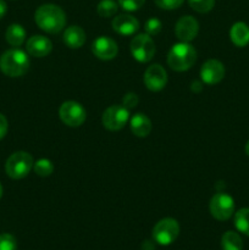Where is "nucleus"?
<instances>
[{"label": "nucleus", "mask_w": 249, "mask_h": 250, "mask_svg": "<svg viewBox=\"0 0 249 250\" xmlns=\"http://www.w3.org/2000/svg\"><path fill=\"white\" fill-rule=\"evenodd\" d=\"M34 20L39 28L48 33L55 34L62 31L65 27L66 14L58 5L44 4L37 9Z\"/></svg>", "instance_id": "obj_1"}, {"label": "nucleus", "mask_w": 249, "mask_h": 250, "mask_svg": "<svg viewBox=\"0 0 249 250\" xmlns=\"http://www.w3.org/2000/svg\"><path fill=\"white\" fill-rule=\"evenodd\" d=\"M29 59L20 49H10L0 58V70L9 77H21L28 71Z\"/></svg>", "instance_id": "obj_2"}, {"label": "nucleus", "mask_w": 249, "mask_h": 250, "mask_svg": "<svg viewBox=\"0 0 249 250\" xmlns=\"http://www.w3.org/2000/svg\"><path fill=\"white\" fill-rule=\"evenodd\" d=\"M197 61V50L189 43L175 44L167 55V63L173 71L182 72L192 67Z\"/></svg>", "instance_id": "obj_3"}, {"label": "nucleus", "mask_w": 249, "mask_h": 250, "mask_svg": "<svg viewBox=\"0 0 249 250\" xmlns=\"http://www.w3.org/2000/svg\"><path fill=\"white\" fill-rule=\"evenodd\" d=\"M33 158L27 151H16L6 161L5 170L12 180H21L29 173L33 167Z\"/></svg>", "instance_id": "obj_4"}, {"label": "nucleus", "mask_w": 249, "mask_h": 250, "mask_svg": "<svg viewBox=\"0 0 249 250\" xmlns=\"http://www.w3.org/2000/svg\"><path fill=\"white\" fill-rule=\"evenodd\" d=\"M180 234V225L175 219H163L154 226L153 238L160 246H170Z\"/></svg>", "instance_id": "obj_5"}, {"label": "nucleus", "mask_w": 249, "mask_h": 250, "mask_svg": "<svg viewBox=\"0 0 249 250\" xmlns=\"http://www.w3.org/2000/svg\"><path fill=\"white\" fill-rule=\"evenodd\" d=\"M210 214L219 221H226L234 212V200L231 195L219 192L210 199Z\"/></svg>", "instance_id": "obj_6"}, {"label": "nucleus", "mask_w": 249, "mask_h": 250, "mask_svg": "<svg viewBox=\"0 0 249 250\" xmlns=\"http://www.w3.org/2000/svg\"><path fill=\"white\" fill-rule=\"evenodd\" d=\"M129 120V110L124 105H111L104 111L102 117L103 126L109 131H120Z\"/></svg>", "instance_id": "obj_7"}, {"label": "nucleus", "mask_w": 249, "mask_h": 250, "mask_svg": "<svg viewBox=\"0 0 249 250\" xmlns=\"http://www.w3.org/2000/svg\"><path fill=\"white\" fill-rule=\"evenodd\" d=\"M131 53L139 62H148L155 55V43L149 34H138L131 42Z\"/></svg>", "instance_id": "obj_8"}, {"label": "nucleus", "mask_w": 249, "mask_h": 250, "mask_svg": "<svg viewBox=\"0 0 249 250\" xmlns=\"http://www.w3.org/2000/svg\"><path fill=\"white\" fill-rule=\"evenodd\" d=\"M61 121L70 127H80L87 119L84 107L77 102H65L59 110Z\"/></svg>", "instance_id": "obj_9"}, {"label": "nucleus", "mask_w": 249, "mask_h": 250, "mask_svg": "<svg viewBox=\"0 0 249 250\" xmlns=\"http://www.w3.org/2000/svg\"><path fill=\"white\" fill-rule=\"evenodd\" d=\"M144 83L151 92H159L164 89L167 83V73L165 68L159 63L149 66L144 73Z\"/></svg>", "instance_id": "obj_10"}, {"label": "nucleus", "mask_w": 249, "mask_h": 250, "mask_svg": "<svg viewBox=\"0 0 249 250\" xmlns=\"http://www.w3.org/2000/svg\"><path fill=\"white\" fill-rule=\"evenodd\" d=\"M225 77V66L219 60H208L200 68V78L203 83L209 85L217 84Z\"/></svg>", "instance_id": "obj_11"}, {"label": "nucleus", "mask_w": 249, "mask_h": 250, "mask_svg": "<svg viewBox=\"0 0 249 250\" xmlns=\"http://www.w3.org/2000/svg\"><path fill=\"white\" fill-rule=\"evenodd\" d=\"M92 51L100 60H111V59L116 58L117 53H119V46L114 39H111L110 37L102 36L93 42Z\"/></svg>", "instance_id": "obj_12"}, {"label": "nucleus", "mask_w": 249, "mask_h": 250, "mask_svg": "<svg viewBox=\"0 0 249 250\" xmlns=\"http://www.w3.org/2000/svg\"><path fill=\"white\" fill-rule=\"evenodd\" d=\"M198 31H199V24L193 16L181 17L176 23V37L185 43H189L190 41H193L197 37Z\"/></svg>", "instance_id": "obj_13"}, {"label": "nucleus", "mask_w": 249, "mask_h": 250, "mask_svg": "<svg viewBox=\"0 0 249 250\" xmlns=\"http://www.w3.org/2000/svg\"><path fill=\"white\" fill-rule=\"evenodd\" d=\"M112 29L121 36H132L139 29V22L136 17L127 14L117 15L111 22Z\"/></svg>", "instance_id": "obj_14"}, {"label": "nucleus", "mask_w": 249, "mask_h": 250, "mask_svg": "<svg viewBox=\"0 0 249 250\" xmlns=\"http://www.w3.org/2000/svg\"><path fill=\"white\" fill-rule=\"evenodd\" d=\"M27 51L34 58H44L49 55L53 49L50 39L44 36H33L27 41Z\"/></svg>", "instance_id": "obj_15"}, {"label": "nucleus", "mask_w": 249, "mask_h": 250, "mask_svg": "<svg viewBox=\"0 0 249 250\" xmlns=\"http://www.w3.org/2000/svg\"><path fill=\"white\" fill-rule=\"evenodd\" d=\"M63 43L71 49H78L85 43V32L80 26H70L63 32Z\"/></svg>", "instance_id": "obj_16"}, {"label": "nucleus", "mask_w": 249, "mask_h": 250, "mask_svg": "<svg viewBox=\"0 0 249 250\" xmlns=\"http://www.w3.org/2000/svg\"><path fill=\"white\" fill-rule=\"evenodd\" d=\"M131 131L134 136L144 137L149 136V133L151 132V121L148 116H145L144 114H136L131 119Z\"/></svg>", "instance_id": "obj_17"}, {"label": "nucleus", "mask_w": 249, "mask_h": 250, "mask_svg": "<svg viewBox=\"0 0 249 250\" xmlns=\"http://www.w3.org/2000/svg\"><path fill=\"white\" fill-rule=\"evenodd\" d=\"M229 38L236 46H246L249 43V26L244 22H237L231 27Z\"/></svg>", "instance_id": "obj_18"}, {"label": "nucleus", "mask_w": 249, "mask_h": 250, "mask_svg": "<svg viewBox=\"0 0 249 250\" xmlns=\"http://www.w3.org/2000/svg\"><path fill=\"white\" fill-rule=\"evenodd\" d=\"M5 38L10 45L20 46L23 44L24 39H26V31L21 24H10L5 32Z\"/></svg>", "instance_id": "obj_19"}, {"label": "nucleus", "mask_w": 249, "mask_h": 250, "mask_svg": "<svg viewBox=\"0 0 249 250\" xmlns=\"http://www.w3.org/2000/svg\"><path fill=\"white\" fill-rule=\"evenodd\" d=\"M222 250H243V241L236 232L228 231L221 238Z\"/></svg>", "instance_id": "obj_20"}, {"label": "nucleus", "mask_w": 249, "mask_h": 250, "mask_svg": "<svg viewBox=\"0 0 249 250\" xmlns=\"http://www.w3.org/2000/svg\"><path fill=\"white\" fill-rule=\"evenodd\" d=\"M234 226L238 229L241 233L249 236V209L244 208V209L238 210L234 215Z\"/></svg>", "instance_id": "obj_21"}, {"label": "nucleus", "mask_w": 249, "mask_h": 250, "mask_svg": "<svg viewBox=\"0 0 249 250\" xmlns=\"http://www.w3.org/2000/svg\"><path fill=\"white\" fill-rule=\"evenodd\" d=\"M119 10V2L115 0H100L97 12L100 17H112Z\"/></svg>", "instance_id": "obj_22"}, {"label": "nucleus", "mask_w": 249, "mask_h": 250, "mask_svg": "<svg viewBox=\"0 0 249 250\" xmlns=\"http://www.w3.org/2000/svg\"><path fill=\"white\" fill-rule=\"evenodd\" d=\"M33 170L41 177H48L54 172V165L48 159H41L33 165Z\"/></svg>", "instance_id": "obj_23"}, {"label": "nucleus", "mask_w": 249, "mask_h": 250, "mask_svg": "<svg viewBox=\"0 0 249 250\" xmlns=\"http://www.w3.org/2000/svg\"><path fill=\"white\" fill-rule=\"evenodd\" d=\"M188 4L194 11L205 14L212 10L215 5V0H188Z\"/></svg>", "instance_id": "obj_24"}, {"label": "nucleus", "mask_w": 249, "mask_h": 250, "mask_svg": "<svg viewBox=\"0 0 249 250\" xmlns=\"http://www.w3.org/2000/svg\"><path fill=\"white\" fill-rule=\"evenodd\" d=\"M0 250H17V242L12 234H0Z\"/></svg>", "instance_id": "obj_25"}, {"label": "nucleus", "mask_w": 249, "mask_h": 250, "mask_svg": "<svg viewBox=\"0 0 249 250\" xmlns=\"http://www.w3.org/2000/svg\"><path fill=\"white\" fill-rule=\"evenodd\" d=\"M117 2L124 11L131 12L141 9L144 2H145V0H117Z\"/></svg>", "instance_id": "obj_26"}, {"label": "nucleus", "mask_w": 249, "mask_h": 250, "mask_svg": "<svg viewBox=\"0 0 249 250\" xmlns=\"http://www.w3.org/2000/svg\"><path fill=\"white\" fill-rule=\"evenodd\" d=\"M161 28H163V24H161L160 20L155 19V17H151L146 21L145 23V32L149 36H156V34L160 33Z\"/></svg>", "instance_id": "obj_27"}, {"label": "nucleus", "mask_w": 249, "mask_h": 250, "mask_svg": "<svg viewBox=\"0 0 249 250\" xmlns=\"http://www.w3.org/2000/svg\"><path fill=\"white\" fill-rule=\"evenodd\" d=\"M154 1L158 7L163 10H175L178 9L185 0H154Z\"/></svg>", "instance_id": "obj_28"}, {"label": "nucleus", "mask_w": 249, "mask_h": 250, "mask_svg": "<svg viewBox=\"0 0 249 250\" xmlns=\"http://www.w3.org/2000/svg\"><path fill=\"white\" fill-rule=\"evenodd\" d=\"M138 95L136 93H127L124 97V100H122V105L127 109H132V107H136L138 105Z\"/></svg>", "instance_id": "obj_29"}, {"label": "nucleus", "mask_w": 249, "mask_h": 250, "mask_svg": "<svg viewBox=\"0 0 249 250\" xmlns=\"http://www.w3.org/2000/svg\"><path fill=\"white\" fill-rule=\"evenodd\" d=\"M7 128H9V124H7L6 117L2 114H0V141L6 136Z\"/></svg>", "instance_id": "obj_30"}, {"label": "nucleus", "mask_w": 249, "mask_h": 250, "mask_svg": "<svg viewBox=\"0 0 249 250\" xmlns=\"http://www.w3.org/2000/svg\"><path fill=\"white\" fill-rule=\"evenodd\" d=\"M190 89L195 93H199L203 89V82H200V81H193L192 84H190Z\"/></svg>", "instance_id": "obj_31"}, {"label": "nucleus", "mask_w": 249, "mask_h": 250, "mask_svg": "<svg viewBox=\"0 0 249 250\" xmlns=\"http://www.w3.org/2000/svg\"><path fill=\"white\" fill-rule=\"evenodd\" d=\"M6 11H7L6 2H5L4 0H0V20L6 15Z\"/></svg>", "instance_id": "obj_32"}, {"label": "nucleus", "mask_w": 249, "mask_h": 250, "mask_svg": "<svg viewBox=\"0 0 249 250\" xmlns=\"http://www.w3.org/2000/svg\"><path fill=\"white\" fill-rule=\"evenodd\" d=\"M246 154L249 156V141L247 142V144H246Z\"/></svg>", "instance_id": "obj_33"}, {"label": "nucleus", "mask_w": 249, "mask_h": 250, "mask_svg": "<svg viewBox=\"0 0 249 250\" xmlns=\"http://www.w3.org/2000/svg\"><path fill=\"white\" fill-rule=\"evenodd\" d=\"M2 197V186H1V183H0V198Z\"/></svg>", "instance_id": "obj_34"}]
</instances>
